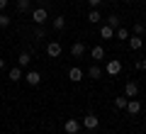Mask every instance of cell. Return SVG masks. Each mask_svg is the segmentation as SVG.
Segmentation results:
<instances>
[{
	"label": "cell",
	"instance_id": "cell-1",
	"mask_svg": "<svg viewBox=\"0 0 146 134\" xmlns=\"http://www.w3.org/2000/svg\"><path fill=\"white\" fill-rule=\"evenodd\" d=\"M105 73H107V76H119L122 73V61L119 59H110L107 66H105Z\"/></svg>",
	"mask_w": 146,
	"mask_h": 134
},
{
	"label": "cell",
	"instance_id": "cell-2",
	"mask_svg": "<svg viewBox=\"0 0 146 134\" xmlns=\"http://www.w3.org/2000/svg\"><path fill=\"white\" fill-rule=\"evenodd\" d=\"M32 20H34V25H44V22L49 20L46 7H34V10H32Z\"/></svg>",
	"mask_w": 146,
	"mask_h": 134
},
{
	"label": "cell",
	"instance_id": "cell-3",
	"mask_svg": "<svg viewBox=\"0 0 146 134\" xmlns=\"http://www.w3.org/2000/svg\"><path fill=\"white\" fill-rule=\"evenodd\" d=\"M25 81H27V85L36 88L39 83H42V73H39V71H27L25 73Z\"/></svg>",
	"mask_w": 146,
	"mask_h": 134
},
{
	"label": "cell",
	"instance_id": "cell-4",
	"mask_svg": "<svg viewBox=\"0 0 146 134\" xmlns=\"http://www.w3.org/2000/svg\"><path fill=\"white\" fill-rule=\"evenodd\" d=\"M71 56L73 59H83L85 56V44L83 41H73L71 44Z\"/></svg>",
	"mask_w": 146,
	"mask_h": 134
},
{
	"label": "cell",
	"instance_id": "cell-5",
	"mask_svg": "<svg viewBox=\"0 0 146 134\" xmlns=\"http://www.w3.org/2000/svg\"><path fill=\"white\" fill-rule=\"evenodd\" d=\"M61 51H63V49H61L58 41H49V44H46V54L51 59H58V56H61Z\"/></svg>",
	"mask_w": 146,
	"mask_h": 134
},
{
	"label": "cell",
	"instance_id": "cell-6",
	"mask_svg": "<svg viewBox=\"0 0 146 134\" xmlns=\"http://www.w3.org/2000/svg\"><path fill=\"white\" fill-rule=\"evenodd\" d=\"M124 95H127V98H136V95H139V83H136V81H127Z\"/></svg>",
	"mask_w": 146,
	"mask_h": 134
},
{
	"label": "cell",
	"instance_id": "cell-7",
	"mask_svg": "<svg viewBox=\"0 0 146 134\" xmlns=\"http://www.w3.org/2000/svg\"><path fill=\"white\" fill-rule=\"evenodd\" d=\"M63 132H66V134H78L80 132V122H78V119H66Z\"/></svg>",
	"mask_w": 146,
	"mask_h": 134
},
{
	"label": "cell",
	"instance_id": "cell-8",
	"mask_svg": "<svg viewBox=\"0 0 146 134\" xmlns=\"http://www.w3.org/2000/svg\"><path fill=\"white\" fill-rule=\"evenodd\" d=\"M7 78H10L12 83H20V81H25V73H22L20 66H12L10 71H7Z\"/></svg>",
	"mask_w": 146,
	"mask_h": 134
},
{
	"label": "cell",
	"instance_id": "cell-9",
	"mask_svg": "<svg viewBox=\"0 0 146 134\" xmlns=\"http://www.w3.org/2000/svg\"><path fill=\"white\" fill-rule=\"evenodd\" d=\"M98 124H100L98 115L90 112V115H85V117H83V127H85V129H98Z\"/></svg>",
	"mask_w": 146,
	"mask_h": 134
},
{
	"label": "cell",
	"instance_id": "cell-10",
	"mask_svg": "<svg viewBox=\"0 0 146 134\" xmlns=\"http://www.w3.org/2000/svg\"><path fill=\"white\" fill-rule=\"evenodd\" d=\"M68 78H71L73 83H80V81H83V68H80V66H71V68H68Z\"/></svg>",
	"mask_w": 146,
	"mask_h": 134
},
{
	"label": "cell",
	"instance_id": "cell-11",
	"mask_svg": "<svg viewBox=\"0 0 146 134\" xmlns=\"http://www.w3.org/2000/svg\"><path fill=\"white\" fill-rule=\"evenodd\" d=\"M124 110H127L129 115H139V112H141V103H139L136 98H129V103H127Z\"/></svg>",
	"mask_w": 146,
	"mask_h": 134
},
{
	"label": "cell",
	"instance_id": "cell-12",
	"mask_svg": "<svg viewBox=\"0 0 146 134\" xmlns=\"http://www.w3.org/2000/svg\"><path fill=\"white\" fill-rule=\"evenodd\" d=\"M29 63H32V54L29 51H22L20 56H17V66H20V68H27Z\"/></svg>",
	"mask_w": 146,
	"mask_h": 134
},
{
	"label": "cell",
	"instance_id": "cell-13",
	"mask_svg": "<svg viewBox=\"0 0 146 134\" xmlns=\"http://www.w3.org/2000/svg\"><path fill=\"white\" fill-rule=\"evenodd\" d=\"M127 41H129V49H131V51H139V49L141 47H144V39H141V37H129V39H127Z\"/></svg>",
	"mask_w": 146,
	"mask_h": 134
},
{
	"label": "cell",
	"instance_id": "cell-14",
	"mask_svg": "<svg viewBox=\"0 0 146 134\" xmlns=\"http://www.w3.org/2000/svg\"><path fill=\"white\" fill-rule=\"evenodd\" d=\"M100 20H102V15H100V10H98V7H93V10L88 12V22H90V25H98Z\"/></svg>",
	"mask_w": 146,
	"mask_h": 134
},
{
	"label": "cell",
	"instance_id": "cell-15",
	"mask_svg": "<svg viewBox=\"0 0 146 134\" xmlns=\"http://www.w3.org/2000/svg\"><path fill=\"white\" fill-rule=\"evenodd\" d=\"M90 56H93V61H100V59H105V49L102 47H93L90 49Z\"/></svg>",
	"mask_w": 146,
	"mask_h": 134
},
{
	"label": "cell",
	"instance_id": "cell-16",
	"mask_svg": "<svg viewBox=\"0 0 146 134\" xmlns=\"http://www.w3.org/2000/svg\"><path fill=\"white\" fill-rule=\"evenodd\" d=\"M15 5H17V10H20V12H29L32 10V0H17Z\"/></svg>",
	"mask_w": 146,
	"mask_h": 134
},
{
	"label": "cell",
	"instance_id": "cell-17",
	"mask_svg": "<svg viewBox=\"0 0 146 134\" xmlns=\"http://www.w3.org/2000/svg\"><path fill=\"white\" fill-rule=\"evenodd\" d=\"M88 76L93 78V81H98V78H102V68H100V66H90L88 68Z\"/></svg>",
	"mask_w": 146,
	"mask_h": 134
},
{
	"label": "cell",
	"instance_id": "cell-18",
	"mask_svg": "<svg viewBox=\"0 0 146 134\" xmlns=\"http://www.w3.org/2000/svg\"><path fill=\"white\" fill-rule=\"evenodd\" d=\"M54 29H58V32H61V29H66V17H63V15L54 17Z\"/></svg>",
	"mask_w": 146,
	"mask_h": 134
},
{
	"label": "cell",
	"instance_id": "cell-19",
	"mask_svg": "<svg viewBox=\"0 0 146 134\" xmlns=\"http://www.w3.org/2000/svg\"><path fill=\"white\" fill-rule=\"evenodd\" d=\"M100 37H102V39H112V37H115V29H112L110 25H105L102 29H100Z\"/></svg>",
	"mask_w": 146,
	"mask_h": 134
},
{
	"label": "cell",
	"instance_id": "cell-20",
	"mask_svg": "<svg viewBox=\"0 0 146 134\" xmlns=\"http://www.w3.org/2000/svg\"><path fill=\"white\" fill-rule=\"evenodd\" d=\"M127 103H129V98H127V95H119V98H115V107H117V110H124V107H127Z\"/></svg>",
	"mask_w": 146,
	"mask_h": 134
},
{
	"label": "cell",
	"instance_id": "cell-21",
	"mask_svg": "<svg viewBox=\"0 0 146 134\" xmlns=\"http://www.w3.org/2000/svg\"><path fill=\"white\" fill-rule=\"evenodd\" d=\"M107 25L112 27V29H117V27H122V20H119L117 15H110V17H107Z\"/></svg>",
	"mask_w": 146,
	"mask_h": 134
},
{
	"label": "cell",
	"instance_id": "cell-22",
	"mask_svg": "<svg viewBox=\"0 0 146 134\" xmlns=\"http://www.w3.org/2000/svg\"><path fill=\"white\" fill-rule=\"evenodd\" d=\"M10 15H5V12H0V29H5V27H10Z\"/></svg>",
	"mask_w": 146,
	"mask_h": 134
},
{
	"label": "cell",
	"instance_id": "cell-23",
	"mask_svg": "<svg viewBox=\"0 0 146 134\" xmlns=\"http://www.w3.org/2000/svg\"><path fill=\"white\" fill-rule=\"evenodd\" d=\"M115 37H117V39H129V32H127L124 27H117V29H115Z\"/></svg>",
	"mask_w": 146,
	"mask_h": 134
},
{
	"label": "cell",
	"instance_id": "cell-24",
	"mask_svg": "<svg viewBox=\"0 0 146 134\" xmlns=\"http://www.w3.org/2000/svg\"><path fill=\"white\" fill-rule=\"evenodd\" d=\"M44 37H46L44 27H42V25H36V29H34V39H44Z\"/></svg>",
	"mask_w": 146,
	"mask_h": 134
},
{
	"label": "cell",
	"instance_id": "cell-25",
	"mask_svg": "<svg viewBox=\"0 0 146 134\" xmlns=\"http://www.w3.org/2000/svg\"><path fill=\"white\" fill-rule=\"evenodd\" d=\"M134 34L136 37H144V25H141V22H136V25H134Z\"/></svg>",
	"mask_w": 146,
	"mask_h": 134
},
{
	"label": "cell",
	"instance_id": "cell-26",
	"mask_svg": "<svg viewBox=\"0 0 146 134\" xmlns=\"http://www.w3.org/2000/svg\"><path fill=\"white\" fill-rule=\"evenodd\" d=\"M7 5H10V0H0V12H5Z\"/></svg>",
	"mask_w": 146,
	"mask_h": 134
},
{
	"label": "cell",
	"instance_id": "cell-27",
	"mask_svg": "<svg viewBox=\"0 0 146 134\" xmlns=\"http://www.w3.org/2000/svg\"><path fill=\"white\" fill-rule=\"evenodd\" d=\"M100 3H102V0H88V5H90V10H93V7H98Z\"/></svg>",
	"mask_w": 146,
	"mask_h": 134
},
{
	"label": "cell",
	"instance_id": "cell-28",
	"mask_svg": "<svg viewBox=\"0 0 146 134\" xmlns=\"http://www.w3.org/2000/svg\"><path fill=\"white\" fill-rule=\"evenodd\" d=\"M141 71H146V59H141Z\"/></svg>",
	"mask_w": 146,
	"mask_h": 134
},
{
	"label": "cell",
	"instance_id": "cell-29",
	"mask_svg": "<svg viewBox=\"0 0 146 134\" xmlns=\"http://www.w3.org/2000/svg\"><path fill=\"white\" fill-rule=\"evenodd\" d=\"M3 68H5V59H0V71H3Z\"/></svg>",
	"mask_w": 146,
	"mask_h": 134
},
{
	"label": "cell",
	"instance_id": "cell-30",
	"mask_svg": "<svg viewBox=\"0 0 146 134\" xmlns=\"http://www.w3.org/2000/svg\"><path fill=\"white\" fill-rule=\"evenodd\" d=\"M144 47H146V37H144Z\"/></svg>",
	"mask_w": 146,
	"mask_h": 134
},
{
	"label": "cell",
	"instance_id": "cell-31",
	"mask_svg": "<svg viewBox=\"0 0 146 134\" xmlns=\"http://www.w3.org/2000/svg\"><path fill=\"white\" fill-rule=\"evenodd\" d=\"M78 134H88V132H78Z\"/></svg>",
	"mask_w": 146,
	"mask_h": 134
}]
</instances>
